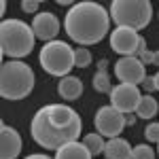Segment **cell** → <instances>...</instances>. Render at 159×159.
<instances>
[{"instance_id": "obj_4", "label": "cell", "mask_w": 159, "mask_h": 159, "mask_svg": "<svg viewBox=\"0 0 159 159\" xmlns=\"http://www.w3.org/2000/svg\"><path fill=\"white\" fill-rule=\"evenodd\" d=\"M34 30L32 25L19 19H2L0 21V53L4 57L19 60L30 55L34 49Z\"/></svg>"}, {"instance_id": "obj_5", "label": "cell", "mask_w": 159, "mask_h": 159, "mask_svg": "<svg viewBox=\"0 0 159 159\" xmlns=\"http://www.w3.org/2000/svg\"><path fill=\"white\" fill-rule=\"evenodd\" d=\"M108 15L117 24V28H129L138 32L148 25L153 17V7L148 0H112Z\"/></svg>"}, {"instance_id": "obj_24", "label": "cell", "mask_w": 159, "mask_h": 159, "mask_svg": "<svg viewBox=\"0 0 159 159\" xmlns=\"http://www.w3.org/2000/svg\"><path fill=\"white\" fill-rule=\"evenodd\" d=\"M140 85H142L144 91H148V96H151V91H155V81H153V76H148V74L144 76V81H142Z\"/></svg>"}, {"instance_id": "obj_9", "label": "cell", "mask_w": 159, "mask_h": 159, "mask_svg": "<svg viewBox=\"0 0 159 159\" xmlns=\"http://www.w3.org/2000/svg\"><path fill=\"white\" fill-rule=\"evenodd\" d=\"M115 74L125 85H140L147 76V70H144V64L138 57L127 55V57H121L115 64Z\"/></svg>"}, {"instance_id": "obj_13", "label": "cell", "mask_w": 159, "mask_h": 159, "mask_svg": "<svg viewBox=\"0 0 159 159\" xmlns=\"http://www.w3.org/2000/svg\"><path fill=\"white\" fill-rule=\"evenodd\" d=\"M49 119L55 127H70L76 121H81V117L66 104H49Z\"/></svg>"}, {"instance_id": "obj_29", "label": "cell", "mask_w": 159, "mask_h": 159, "mask_svg": "<svg viewBox=\"0 0 159 159\" xmlns=\"http://www.w3.org/2000/svg\"><path fill=\"white\" fill-rule=\"evenodd\" d=\"M25 159H51V157H47V155H40V153H34V155H28Z\"/></svg>"}, {"instance_id": "obj_25", "label": "cell", "mask_w": 159, "mask_h": 159, "mask_svg": "<svg viewBox=\"0 0 159 159\" xmlns=\"http://www.w3.org/2000/svg\"><path fill=\"white\" fill-rule=\"evenodd\" d=\"M153 55H155V51H148V49H147L142 55H140V57H138V60L142 61L144 66H148V64H153Z\"/></svg>"}, {"instance_id": "obj_15", "label": "cell", "mask_w": 159, "mask_h": 159, "mask_svg": "<svg viewBox=\"0 0 159 159\" xmlns=\"http://www.w3.org/2000/svg\"><path fill=\"white\" fill-rule=\"evenodd\" d=\"M53 159H91V153L87 151V147L83 142H66L55 151V157Z\"/></svg>"}, {"instance_id": "obj_18", "label": "cell", "mask_w": 159, "mask_h": 159, "mask_svg": "<svg viewBox=\"0 0 159 159\" xmlns=\"http://www.w3.org/2000/svg\"><path fill=\"white\" fill-rule=\"evenodd\" d=\"M83 144L87 147V151L91 153V157H96V155H100V153H104V138L100 134H87L85 138H83Z\"/></svg>"}, {"instance_id": "obj_31", "label": "cell", "mask_w": 159, "mask_h": 159, "mask_svg": "<svg viewBox=\"0 0 159 159\" xmlns=\"http://www.w3.org/2000/svg\"><path fill=\"white\" fill-rule=\"evenodd\" d=\"M153 64L159 66V51H155V55H153Z\"/></svg>"}, {"instance_id": "obj_21", "label": "cell", "mask_w": 159, "mask_h": 159, "mask_svg": "<svg viewBox=\"0 0 159 159\" xmlns=\"http://www.w3.org/2000/svg\"><path fill=\"white\" fill-rule=\"evenodd\" d=\"M132 159H155V151L148 144H138L132 148Z\"/></svg>"}, {"instance_id": "obj_22", "label": "cell", "mask_w": 159, "mask_h": 159, "mask_svg": "<svg viewBox=\"0 0 159 159\" xmlns=\"http://www.w3.org/2000/svg\"><path fill=\"white\" fill-rule=\"evenodd\" d=\"M144 138L148 142H159V121L148 123L147 129H144Z\"/></svg>"}, {"instance_id": "obj_33", "label": "cell", "mask_w": 159, "mask_h": 159, "mask_svg": "<svg viewBox=\"0 0 159 159\" xmlns=\"http://www.w3.org/2000/svg\"><path fill=\"white\" fill-rule=\"evenodd\" d=\"M7 11V0H2V2H0V13H4Z\"/></svg>"}, {"instance_id": "obj_23", "label": "cell", "mask_w": 159, "mask_h": 159, "mask_svg": "<svg viewBox=\"0 0 159 159\" xmlns=\"http://www.w3.org/2000/svg\"><path fill=\"white\" fill-rule=\"evenodd\" d=\"M38 7H40L38 0H21V9H24L25 13H36Z\"/></svg>"}, {"instance_id": "obj_11", "label": "cell", "mask_w": 159, "mask_h": 159, "mask_svg": "<svg viewBox=\"0 0 159 159\" xmlns=\"http://www.w3.org/2000/svg\"><path fill=\"white\" fill-rule=\"evenodd\" d=\"M32 30H34V36L40 38V40H55L57 34H60V19L53 15V13H36L34 19H32Z\"/></svg>"}, {"instance_id": "obj_6", "label": "cell", "mask_w": 159, "mask_h": 159, "mask_svg": "<svg viewBox=\"0 0 159 159\" xmlns=\"http://www.w3.org/2000/svg\"><path fill=\"white\" fill-rule=\"evenodd\" d=\"M38 61L47 74L64 79L74 68V51L64 40H51V43H45V47L40 49Z\"/></svg>"}, {"instance_id": "obj_32", "label": "cell", "mask_w": 159, "mask_h": 159, "mask_svg": "<svg viewBox=\"0 0 159 159\" xmlns=\"http://www.w3.org/2000/svg\"><path fill=\"white\" fill-rule=\"evenodd\" d=\"M57 4H60V7H68V4H72V2H70V0H57Z\"/></svg>"}, {"instance_id": "obj_1", "label": "cell", "mask_w": 159, "mask_h": 159, "mask_svg": "<svg viewBox=\"0 0 159 159\" xmlns=\"http://www.w3.org/2000/svg\"><path fill=\"white\" fill-rule=\"evenodd\" d=\"M108 11L102 4L91 2V0L72 4V9L66 13V19H64L66 34L81 47L98 45L100 40H104V36L108 34Z\"/></svg>"}, {"instance_id": "obj_3", "label": "cell", "mask_w": 159, "mask_h": 159, "mask_svg": "<svg viewBox=\"0 0 159 159\" xmlns=\"http://www.w3.org/2000/svg\"><path fill=\"white\" fill-rule=\"evenodd\" d=\"M34 89V70L21 60L4 61L0 66V96L9 102L24 100Z\"/></svg>"}, {"instance_id": "obj_10", "label": "cell", "mask_w": 159, "mask_h": 159, "mask_svg": "<svg viewBox=\"0 0 159 159\" xmlns=\"http://www.w3.org/2000/svg\"><path fill=\"white\" fill-rule=\"evenodd\" d=\"M138 43H140L138 32L129 30V28H115L110 32V49L123 55V57L134 55L136 49H138Z\"/></svg>"}, {"instance_id": "obj_30", "label": "cell", "mask_w": 159, "mask_h": 159, "mask_svg": "<svg viewBox=\"0 0 159 159\" xmlns=\"http://www.w3.org/2000/svg\"><path fill=\"white\" fill-rule=\"evenodd\" d=\"M153 81H155V91H159V72L153 76Z\"/></svg>"}, {"instance_id": "obj_17", "label": "cell", "mask_w": 159, "mask_h": 159, "mask_svg": "<svg viewBox=\"0 0 159 159\" xmlns=\"http://www.w3.org/2000/svg\"><path fill=\"white\" fill-rule=\"evenodd\" d=\"M157 100L153 96H142L140 104H138V110H136V117L138 119H153L157 115Z\"/></svg>"}, {"instance_id": "obj_7", "label": "cell", "mask_w": 159, "mask_h": 159, "mask_svg": "<svg viewBox=\"0 0 159 159\" xmlns=\"http://www.w3.org/2000/svg\"><path fill=\"white\" fill-rule=\"evenodd\" d=\"M142 100V93L138 85H125V83H119L117 87H112L110 91V106L117 108L123 115H132L138 110V104Z\"/></svg>"}, {"instance_id": "obj_19", "label": "cell", "mask_w": 159, "mask_h": 159, "mask_svg": "<svg viewBox=\"0 0 159 159\" xmlns=\"http://www.w3.org/2000/svg\"><path fill=\"white\" fill-rule=\"evenodd\" d=\"M93 89L98 93H108L112 91V85H110V79H108V72H98L93 74Z\"/></svg>"}, {"instance_id": "obj_20", "label": "cell", "mask_w": 159, "mask_h": 159, "mask_svg": "<svg viewBox=\"0 0 159 159\" xmlns=\"http://www.w3.org/2000/svg\"><path fill=\"white\" fill-rule=\"evenodd\" d=\"M91 61H93L91 51H87L85 47L74 49V66H76V68H87V66H91Z\"/></svg>"}, {"instance_id": "obj_12", "label": "cell", "mask_w": 159, "mask_h": 159, "mask_svg": "<svg viewBox=\"0 0 159 159\" xmlns=\"http://www.w3.org/2000/svg\"><path fill=\"white\" fill-rule=\"evenodd\" d=\"M21 153V136L17 129L0 123V159H17Z\"/></svg>"}, {"instance_id": "obj_34", "label": "cell", "mask_w": 159, "mask_h": 159, "mask_svg": "<svg viewBox=\"0 0 159 159\" xmlns=\"http://www.w3.org/2000/svg\"><path fill=\"white\" fill-rule=\"evenodd\" d=\"M157 151H159V142H157Z\"/></svg>"}, {"instance_id": "obj_27", "label": "cell", "mask_w": 159, "mask_h": 159, "mask_svg": "<svg viewBox=\"0 0 159 159\" xmlns=\"http://www.w3.org/2000/svg\"><path fill=\"white\" fill-rule=\"evenodd\" d=\"M106 68H108V60H100L98 61V72H106Z\"/></svg>"}, {"instance_id": "obj_16", "label": "cell", "mask_w": 159, "mask_h": 159, "mask_svg": "<svg viewBox=\"0 0 159 159\" xmlns=\"http://www.w3.org/2000/svg\"><path fill=\"white\" fill-rule=\"evenodd\" d=\"M60 96L64 100H79L83 96V83H81V79L79 76H72V74H68V76H64L60 81Z\"/></svg>"}, {"instance_id": "obj_28", "label": "cell", "mask_w": 159, "mask_h": 159, "mask_svg": "<svg viewBox=\"0 0 159 159\" xmlns=\"http://www.w3.org/2000/svg\"><path fill=\"white\" fill-rule=\"evenodd\" d=\"M136 123V115L132 112V115H125V125H134Z\"/></svg>"}, {"instance_id": "obj_14", "label": "cell", "mask_w": 159, "mask_h": 159, "mask_svg": "<svg viewBox=\"0 0 159 159\" xmlns=\"http://www.w3.org/2000/svg\"><path fill=\"white\" fill-rule=\"evenodd\" d=\"M132 144L123 138H108L104 144V157L106 159H132Z\"/></svg>"}, {"instance_id": "obj_8", "label": "cell", "mask_w": 159, "mask_h": 159, "mask_svg": "<svg viewBox=\"0 0 159 159\" xmlns=\"http://www.w3.org/2000/svg\"><path fill=\"white\" fill-rule=\"evenodd\" d=\"M96 129H98L100 136L104 138H117L121 134V129L125 127V115L119 112L112 106H102V108L96 112Z\"/></svg>"}, {"instance_id": "obj_26", "label": "cell", "mask_w": 159, "mask_h": 159, "mask_svg": "<svg viewBox=\"0 0 159 159\" xmlns=\"http://www.w3.org/2000/svg\"><path fill=\"white\" fill-rule=\"evenodd\" d=\"M144 51H147V40H144V38L140 36V43H138V49H136L134 57H140V55H142V53H144Z\"/></svg>"}, {"instance_id": "obj_2", "label": "cell", "mask_w": 159, "mask_h": 159, "mask_svg": "<svg viewBox=\"0 0 159 159\" xmlns=\"http://www.w3.org/2000/svg\"><path fill=\"white\" fill-rule=\"evenodd\" d=\"M81 129H83L81 121H76L70 127H55L49 119V104L36 110V115L32 117V123H30V134L34 138V142L47 151H57L61 144L76 140L81 136Z\"/></svg>"}]
</instances>
